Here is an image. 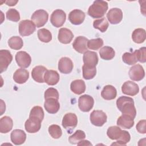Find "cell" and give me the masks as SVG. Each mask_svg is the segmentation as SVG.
I'll use <instances>...</instances> for the list:
<instances>
[{"mask_svg": "<svg viewBox=\"0 0 146 146\" xmlns=\"http://www.w3.org/2000/svg\"><path fill=\"white\" fill-rule=\"evenodd\" d=\"M116 106L122 114L128 115L133 119L136 117V110L132 98L125 96L119 97L116 100Z\"/></svg>", "mask_w": 146, "mask_h": 146, "instance_id": "6da1fadb", "label": "cell"}, {"mask_svg": "<svg viewBox=\"0 0 146 146\" xmlns=\"http://www.w3.org/2000/svg\"><path fill=\"white\" fill-rule=\"evenodd\" d=\"M108 3L102 0H96L88 10V14L93 18L103 17L108 10Z\"/></svg>", "mask_w": 146, "mask_h": 146, "instance_id": "7a4b0ae2", "label": "cell"}, {"mask_svg": "<svg viewBox=\"0 0 146 146\" xmlns=\"http://www.w3.org/2000/svg\"><path fill=\"white\" fill-rule=\"evenodd\" d=\"M48 18V13L43 9L36 10L32 14L31 17L32 21L35 23L36 27H41L43 26L47 23Z\"/></svg>", "mask_w": 146, "mask_h": 146, "instance_id": "3957f363", "label": "cell"}, {"mask_svg": "<svg viewBox=\"0 0 146 146\" xmlns=\"http://www.w3.org/2000/svg\"><path fill=\"white\" fill-rule=\"evenodd\" d=\"M77 124L78 118L76 115L74 113H67L63 117L62 122V126L69 133H71L72 130L76 127Z\"/></svg>", "mask_w": 146, "mask_h": 146, "instance_id": "277c9868", "label": "cell"}, {"mask_svg": "<svg viewBox=\"0 0 146 146\" xmlns=\"http://www.w3.org/2000/svg\"><path fill=\"white\" fill-rule=\"evenodd\" d=\"M36 26L35 23L30 20H23L19 24V33L22 36H29L35 31Z\"/></svg>", "mask_w": 146, "mask_h": 146, "instance_id": "5b68a950", "label": "cell"}, {"mask_svg": "<svg viewBox=\"0 0 146 146\" xmlns=\"http://www.w3.org/2000/svg\"><path fill=\"white\" fill-rule=\"evenodd\" d=\"M66 13L61 9H56L51 14L50 22L55 27H60L63 25L66 21Z\"/></svg>", "mask_w": 146, "mask_h": 146, "instance_id": "8992f818", "label": "cell"}, {"mask_svg": "<svg viewBox=\"0 0 146 146\" xmlns=\"http://www.w3.org/2000/svg\"><path fill=\"white\" fill-rule=\"evenodd\" d=\"M91 123L97 127H101L107 121V115L105 112L101 110L93 111L90 116Z\"/></svg>", "mask_w": 146, "mask_h": 146, "instance_id": "52a82bcc", "label": "cell"}, {"mask_svg": "<svg viewBox=\"0 0 146 146\" xmlns=\"http://www.w3.org/2000/svg\"><path fill=\"white\" fill-rule=\"evenodd\" d=\"M94 100L91 96L85 94L80 96L78 100L79 108L83 112H89L93 107Z\"/></svg>", "mask_w": 146, "mask_h": 146, "instance_id": "ba28073f", "label": "cell"}, {"mask_svg": "<svg viewBox=\"0 0 146 146\" xmlns=\"http://www.w3.org/2000/svg\"><path fill=\"white\" fill-rule=\"evenodd\" d=\"M42 121L34 117H29L25 123V128L26 131L29 133H36L39 131L41 127Z\"/></svg>", "mask_w": 146, "mask_h": 146, "instance_id": "9c48e42d", "label": "cell"}, {"mask_svg": "<svg viewBox=\"0 0 146 146\" xmlns=\"http://www.w3.org/2000/svg\"><path fill=\"white\" fill-rule=\"evenodd\" d=\"M13 60L11 52L7 50H0V70L1 73L6 71Z\"/></svg>", "mask_w": 146, "mask_h": 146, "instance_id": "30bf717a", "label": "cell"}, {"mask_svg": "<svg viewBox=\"0 0 146 146\" xmlns=\"http://www.w3.org/2000/svg\"><path fill=\"white\" fill-rule=\"evenodd\" d=\"M129 76L134 81H140L145 76V71L143 67L139 64L131 67L129 70Z\"/></svg>", "mask_w": 146, "mask_h": 146, "instance_id": "8fae6325", "label": "cell"}, {"mask_svg": "<svg viewBox=\"0 0 146 146\" xmlns=\"http://www.w3.org/2000/svg\"><path fill=\"white\" fill-rule=\"evenodd\" d=\"M15 60L18 66L22 68H27L31 64V58L27 52L21 51L17 52Z\"/></svg>", "mask_w": 146, "mask_h": 146, "instance_id": "7c38bea8", "label": "cell"}, {"mask_svg": "<svg viewBox=\"0 0 146 146\" xmlns=\"http://www.w3.org/2000/svg\"><path fill=\"white\" fill-rule=\"evenodd\" d=\"M107 18L110 23L118 24L123 19V12L120 9L112 8L107 14Z\"/></svg>", "mask_w": 146, "mask_h": 146, "instance_id": "4fadbf2b", "label": "cell"}, {"mask_svg": "<svg viewBox=\"0 0 146 146\" xmlns=\"http://www.w3.org/2000/svg\"><path fill=\"white\" fill-rule=\"evenodd\" d=\"M88 39L84 36H79L75 38L73 43L72 47L79 53H84L88 50L87 42Z\"/></svg>", "mask_w": 146, "mask_h": 146, "instance_id": "5bb4252c", "label": "cell"}, {"mask_svg": "<svg viewBox=\"0 0 146 146\" xmlns=\"http://www.w3.org/2000/svg\"><path fill=\"white\" fill-rule=\"evenodd\" d=\"M85 19V13L79 9H74L68 14V20L75 25L82 24Z\"/></svg>", "mask_w": 146, "mask_h": 146, "instance_id": "9a60e30c", "label": "cell"}, {"mask_svg": "<svg viewBox=\"0 0 146 146\" xmlns=\"http://www.w3.org/2000/svg\"><path fill=\"white\" fill-rule=\"evenodd\" d=\"M121 91L125 95L135 96L138 94L139 88L136 83L132 81H126L121 86Z\"/></svg>", "mask_w": 146, "mask_h": 146, "instance_id": "2e32d148", "label": "cell"}, {"mask_svg": "<svg viewBox=\"0 0 146 146\" xmlns=\"http://www.w3.org/2000/svg\"><path fill=\"white\" fill-rule=\"evenodd\" d=\"M73 63L68 57L60 58L58 62V70L61 73L64 74H70L73 69Z\"/></svg>", "mask_w": 146, "mask_h": 146, "instance_id": "e0dca14e", "label": "cell"}, {"mask_svg": "<svg viewBox=\"0 0 146 146\" xmlns=\"http://www.w3.org/2000/svg\"><path fill=\"white\" fill-rule=\"evenodd\" d=\"M10 138L11 142L17 145L23 144L26 139V133L21 129H14L11 132Z\"/></svg>", "mask_w": 146, "mask_h": 146, "instance_id": "ac0fdd59", "label": "cell"}, {"mask_svg": "<svg viewBox=\"0 0 146 146\" xmlns=\"http://www.w3.org/2000/svg\"><path fill=\"white\" fill-rule=\"evenodd\" d=\"M84 64L90 67H96L98 63V56L97 53L94 51H87L84 53L83 56Z\"/></svg>", "mask_w": 146, "mask_h": 146, "instance_id": "d6986e66", "label": "cell"}, {"mask_svg": "<svg viewBox=\"0 0 146 146\" xmlns=\"http://www.w3.org/2000/svg\"><path fill=\"white\" fill-rule=\"evenodd\" d=\"M44 107L47 112L54 114L59 111L60 108V104L58 99L54 98H48L45 99Z\"/></svg>", "mask_w": 146, "mask_h": 146, "instance_id": "ffe728a7", "label": "cell"}, {"mask_svg": "<svg viewBox=\"0 0 146 146\" xmlns=\"http://www.w3.org/2000/svg\"><path fill=\"white\" fill-rule=\"evenodd\" d=\"M74 37L72 31L67 28H61L59 30L58 39L59 41L63 44L70 43Z\"/></svg>", "mask_w": 146, "mask_h": 146, "instance_id": "44dd1931", "label": "cell"}, {"mask_svg": "<svg viewBox=\"0 0 146 146\" xmlns=\"http://www.w3.org/2000/svg\"><path fill=\"white\" fill-rule=\"evenodd\" d=\"M59 75L56 71L47 70L44 75V80L49 86H54L56 84L59 80Z\"/></svg>", "mask_w": 146, "mask_h": 146, "instance_id": "7402d4cb", "label": "cell"}, {"mask_svg": "<svg viewBox=\"0 0 146 146\" xmlns=\"http://www.w3.org/2000/svg\"><path fill=\"white\" fill-rule=\"evenodd\" d=\"M47 70V68L43 66L35 67L31 72L33 79L38 83H44V75Z\"/></svg>", "mask_w": 146, "mask_h": 146, "instance_id": "603a6c76", "label": "cell"}, {"mask_svg": "<svg viewBox=\"0 0 146 146\" xmlns=\"http://www.w3.org/2000/svg\"><path fill=\"white\" fill-rule=\"evenodd\" d=\"M29 78V71L24 68L17 70L13 75L14 80L18 84L25 83Z\"/></svg>", "mask_w": 146, "mask_h": 146, "instance_id": "cb8c5ba5", "label": "cell"}, {"mask_svg": "<svg viewBox=\"0 0 146 146\" xmlns=\"http://www.w3.org/2000/svg\"><path fill=\"white\" fill-rule=\"evenodd\" d=\"M117 95V91L116 88L112 85H107L104 87L102 92V97L107 100L114 99Z\"/></svg>", "mask_w": 146, "mask_h": 146, "instance_id": "d4e9b609", "label": "cell"}, {"mask_svg": "<svg viewBox=\"0 0 146 146\" xmlns=\"http://www.w3.org/2000/svg\"><path fill=\"white\" fill-rule=\"evenodd\" d=\"M117 125L121 128L130 129L134 125L133 119L130 116L122 114L117 120Z\"/></svg>", "mask_w": 146, "mask_h": 146, "instance_id": "484cf974", "label": "cell"}, {"mask_svg": "<svg viewBox=\"0 0 146 146\" xmlns=\"http://www.w3.org/2000/svg\"><path fill=\"white\" fill-rule=\"evenodd\" d=\"M71 90L76 95H80L86 91L85 82L81 79H77L72 81L70 84Z\"/></svg>", "mask_w": 146, "mask_h": 146, "instance_id": "4316f807", "label": "cell"}, {"mask_svg": "<svg viewBox=\"0 0 146 146\" xmlns=\"http://www.w3.org/2000/svg\"><path fill=\"white\" fill-rule=\"evenodd\" d=\"M13 126L12 119L7 116H5L0 119V132L6 133L10 131Z\"/></svg>", "mask_w": 146, "mask_h": 146, "instance_id": "83f0119b", "label": "cell"}, {"mask_svg": "<svg viewBox=\"0 0 146 146\" xmlns=\"http://www.w3.org/2000/svg\"><path fill=\"white\" fill-rule=\"evenodd\" d=\"M146 38L145 30L141 28L135 29L132 34V39L135 43H141L144 42Z\"/></svg>", "mask_w": 146, "mask_h": 146, "instance_id": "f1b7e54d", "label": "cell"}, {"mask_svg": "<svg viewBox=\"0 0 146 146\" xmlns=\"http://www.w3.org/2000/svg\"><path fill=\"white\" fill-rule=\"evenodd\" d=\"M100 56L102 59L106 60H111L115 55V52L113 48L110 46H104L99 50Z\"/></svg>", "mask_w": 146, "mask_h": 146, "instance_id": "f546056e", "label": "cell"}, {"mask_svg": "<svg viewBox=\"0 0 146 146\" xmlns=\"http://www.w3.org/2000/svg\"><path fill=\"white\" fill-rule=\"evenodd\" d=\"M8 44L11 48L18 50L23 47V42L21 37L18 36H14L9 39Z\"/></svg>", "mask_w": 146, "mask_h": 146, "instance_id": "4dcf8cb0", "label": "cell"}, {"mask_svg": "<svg viewBox=\"0 0 146 146\" xmlns=\"http://www.w3.org/2000/svg\"><path fill=\"white\" fill-rule=\"evenodd\" d=\"M121 129L117 126L110 127L107 131V135L111 140H117L122 133Z\"/></svg>", "mask_w": 146, "mask_h": 146, "instance_id": "1f68e13d", "label": "cell"}, {"mask_svg": "<svg viewBox=\"0 0 146 146\" xmlns=\"http://www.w3.org/2000/svg\"><path fill=\"white\" fill-rule=\"evenodd\" d=\"M83 76L86 80H90L94 78L96 74V67H90L84 64L82 67Z\"/></svg>", "mask_w": 146, "mask_h": 146, "instance_id": "d6a6232c", "label": "cell"}, {"mask_svg": "<svg viewBox=\"0 0 146 146\" xmlns=\"http://www.w3.org/2000/svg\"><path fill=\"white\" fill-rule=\"evenodd\" d=\"M38 37L41 42L48 43L52 39V34L48 30L43 28L38 30Z\"/></svg>", "mask_w": 146, "mask_h": 146, "instance_id": "836d02e7", "label": "cell"}, {"mask_svg": "<svg viewBox=\"0 0 146 146\" xmlns=\"http://www.w3.org/2000/svg\"><path fill=\"white\" fill-rule=\"evenodd\" d=\"M86 134L84 131L82 130H77L75 132L69 137V142L72 144H78L81 140L84 139Z\"/></svg>", "mask_w": 146, "mask_h": 146, "instance_id": "e575fe53", "label": "cell"}, {"mask_svg": "<svg viewBox=\"0 0 146 146\" xmlns=\"http://www.w3.org/2000/svg\"><path fill=\"white\" fill-rule=\"evenodd\" d=\"M109 24L105 18H102L99 19H96L93 22V26L95 29H98L102 33L105 32L108 27Z\"/></svg>", "mask_w": 146, "mask_h": 146, "instance_id": "d590c367", "label": "cell"}, {"mask_svg": "<svg viewBox=\"0 0 146 146\" xmlns=\"http://www.w3.org/2000/svg\"><path fill=\"white\" fill-rule=\"evenodd\" d=\"M131 136L129 132L127 131L123 130L120 137L117 140L115 143H112L111 145H125L127 143L130 141Z\"/></svg>", "mask_w": 146, "mask_h": 146, "instance_id": "8d00e7d4", "label": "cell"}, {"mask_svg": "<svg viewBox=\"0 0 146 146\" xmlns=\"http://www.w3.org/2000/svg\"><path fill=\"white\" fill-rule=\"evenodd\" d=\"M48 132L50 136L54 139H59L62 135L61 128L56 124H52L48 127Z\"/></svg>", "mask_w": 146, "mask_h": 146, "instance_id": "74e56055", "label": "cell"}, {"mask_svg": "<svg viewBox=\"0 0 146 146\" xmlns=\"http://www.w3.org/2000/svg\"><path fill=\"white\" fill-rule=\"evenodd\" d=\"M103 45V40L102 38H96L88 40L87 47L88 48L94 50H98Z\"/></svg>", "mask_w": 146, "mask_h": 146, "instance_id": "f35d334b", "label": "cell"}, {"mask_svg": "<svg viewBox=\"0 0 146 146\" xmlns=\"http://www.w3.org/2000/svg\"><path fill=\"white\" fill-rule=\"evenodd\" d=\"M122 60L123 62L128 65H133L137 63V60L136 59V55L134 53L130 52H125L122 55Z\"/></svg>", "mask_w": 146, "mask_h": 146, "instance_id": "ab89813d", "label": "cell"}, {"mask_svg": "<svg viewBox=\"0 0 146 146\" xmlns=\"http://www.w3.org/2000/svg\"><path fill=\"white\" fill-rule=\"evenodd\" d=\"M29 117H36L42 121L44 118V111L40 106H34L30 111Z\"/></svg>", "mask_w": 146, "mask_h": 146, "instance_id": "60d3db41", "label": "cell"}, {"mask_svg": "<svg viewBox=\"0 0 146 146\" xmlns=\"http://www.w3.org/2000/svg\"><path fill=\"white\" fill-rule=\"evenodd\" d=\"M6 18L13 22H18L20 19V15L19 13L14 9H10L6 13Z\"/></svg>", "mask_w": 146, "mask_h": 146, "instance_id": "b9f144b4", "label": "cell"}, {"mask_svg": "<svg viewBox=\"0 0 146 146\" xmlns=\"http://www.w3.org/2000/svg\"><path fill=\"white\" fill-rule=\"evenodd\" d=\"M134 53L137 61L141 63H145L146 62V48L145 47L135 50Z\"/></svg>", "mask_w": 146, "mask_h": 146, "instance_id": "7bdbcfd3", "label": "cell"}, {"mask_svg": "<svg viewBox=\"0 0 146 146\" xmlns=\"http://www.w3.org/2000/svg\"><path fill=\"white\" fill-rule=\"evenodd\" d=\"M44 97L45 99L48 98H54L56 99H59V93L56 89L50 87L46 90L44 94Z\"/></svg>", "mask_w": 146, "mask_h": 146, "instance_id": "ee69618b", "label": "cell"}, {"mask_svg": "<svg viewBox=\"0 0 146 146\" xmlns=\"http://www.w3.org/2000/svg\"><path fill=\"white\" fill-rule=\"evenodd\" d=\"M146 120L145 119L140 120L136 125V129L137 131L143 134H145L146 133V128H145Z\"/></svg>", "mask_w": 146, "mask_h": 146, "instance_id": "f6af8a7d", "label": "cell"}, {"mask_svg": "<svg viewBox=\"0 0 146 146\" xmlns=\"http://www.w3.org/2000/svg\"><path fill=\"white\" fill-rule=\"evenodd\" d=\"M78 145H92V144L88 140H81L78 143Z\"/></svg>", "mask_w": 146, "mask_h": 146, "instance_id": "bcb514c9", "label": "cell"}, {"mask_svg": "<svg viewBox=\"0 0 146 146\" xmlns=\"http://www.w3.org/2000/svg\"><path fill=\"white\" fill-rule=\"evenodd\" d=\"M8 5V6H15V4L18 2V1H6L5 2Z\"/></svg>", "mask_w": 146, "mask_h": 146, "instance_id": "7dc6e473", "label": "cell"}]
</instances>
